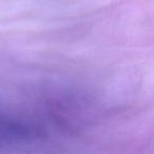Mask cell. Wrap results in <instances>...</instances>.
<instances>
[{"label":"cell","instance_id":"1","mask_svg":"<svg viewBox=\"0 0 154 154\" xmlns=\"http://www.w3.org/2000/svg\"><path fill=\"white\" fill-rule=\"evenodd\" d=\"M33 135V129L21 122L0 116V143L26 139Z\"/></svg>","mask_w":154,"mask_h":154}]
</instances>
